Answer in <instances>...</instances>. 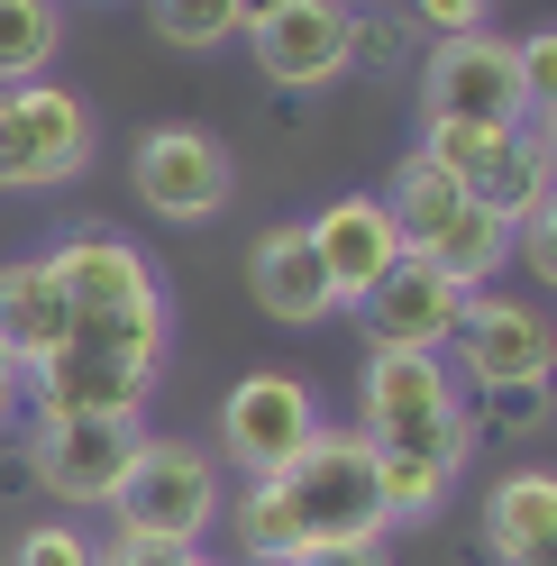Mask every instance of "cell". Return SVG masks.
I'll return each mask as SVG.
<instances>
[{"instance_id": "cell-1", "label": "cell", "mask_w": 557, "mask_h": 566, "mask_svg": "<svg viewBox=\"0 0 557 566\" xmlns=\"http://www.w3.org/2000/svg\"><path fill=\"white\" fill-rule=\"evenodd\" d=\"M385 503H375V448L357 430H320L284 475L248 484L238 503V548L256 566H302L311 548H366L385 539Z\"/></svg>"}, {"instance_id": "cell-2", "label": "cell", "mask_w": 557, "mask_h": 566, "mask_svg": "<svg viewBox=\"0 0 557 566\" xmlns=\"http://www.w3.org/2000/svg\"><path fill=\"white\" fill-rule=\"evenodd\" d=\"M165 329H174V311H165V302L128 311V321H64V338L46 347L38 366H28L19 402L38 411V420L137 411V402L156 394V375H165Z\"/></svg>"}, {"instance_id": "cell-3", "label": "cell", "mask_w": 557, "mask_h": 566, "mask_svg": "<svg viewBox=\"0 0 557 566\" xmlns=\"http://www.w3.org/2000/svg\"><path fill=\"white\" fill-rule=\"evenodd\" d=\"M220 521V467L192 439H137L128 475L111 484V539L147 548H201V530Z\"/></svg>"}, {"instance_id": "cell-4", "label": "cell", "mask_w": 557, "mask_h": 566, "mask_svg": "<svg viewBox=\"0 0 557 566\" xmlns=\"http://www.w3.org/2000/svg\"><path fill=\"white\" fill-rule=\"evenodd\" d=\"M357 411H366V448H475V411L458 394L448 357H402V347H366L357 375Z\"/></svg>"}, {"instance_id": "cell-5", "label": "cell", "mask_w": 557, "mask_h": 566, "mask_svg": "<svg viewBox=\"0 0 557 566\" xmlns=\"http://www.w3.org/2000/svg\"><path fill=\"white\" fill-rule=\"evenodd\" d=\"M101 156V119L64 83H10L0 92V192H64Z\"/></svg>"}, {"instance_id": "cell-6", "label": "cell", "mask_w": 557, "mask_h": 566, "mask_svg": "<svg viewBox=\"0 0 557 566\" xmlns=\"http://www.w3.org/2000/svg\"><path fill=\"white\" fill-rule=\"evenodd\" d=\"M557 366V329L539 302H512V293H466L458 311V338H448V375L458 394H521L530 402Z\"/></svg>"}, {"instance_id": "cell-7", "label": "cell", "mask_w": 557, "mask_h": 566, "mask_svg": "<svg viewBox=\"0 0 557 566\" xmlns=\"http://www.w3.org/2000/svg\"><path fill=\"white\" fill-rule=\"evenodd\" d=\"M320 430H329V420H320V394H311L302 375H238L229 402H220V448H229V467L248 475V484L284 475Z\"/></svg>"}, {"instance_id": "cell-8", "label": "cell", "mask_w": 557, "mask_h": 566, "mask_svg": "<svg viewBox=\"0 0 557 566\" xmlns=\"http://www.w3.org/2000/svg\"><path fill=\"white\" fill-rule=\"evenodd\" d=\"M46 274L64 293V321H128V311L165 302V283L147 265V247L119 238V229H74L46 247Z\"/></svg>"}, {"instance_id": "cell-9", "label": "cell", "mask_w": 557, "mask_h": 566, "mask_svg": "<svg viewBox=\"0 0 557 566\" xmlns=\"http://www.w3.org/2000/svg\"><path fill=\"white\" fill-rule=\"evenodd\" d=\"M128 184L156 220H220L238 192V165L211 128H147L128 156Z\"/></svg>"}, {"instance_id": "cell-10", "label": "cell", "mask_w": 557, "mask_h": 566, "mask_svg": "<svg viewBox=\"0 0 557 566\" xmlns=\"http://www.w3.org/2000/svg\"><path fill=\"white\" fill-rule=\"evenodd\" d=\"M137 411H74V420H38V439H28V467L55 503H111V484L128 475L137 457Z\"/></svg>"}, {"instance_id": "cell-11", "label": "cell", "mask_w": 557, "mask_h": 566, "mask_svg": "<svg viewBox=\"0 0 557 566\" xmlns=\"http://www.w3.org/2000/svg\"><path fill=\"white\" fill-rule=\"evenodd\" d=\"M421 111L430 119H484V128H521V64H512V38L475 28V38H439L430 64H421Z\"/></svg>"}, {"instance_id": "cell-12", "label": "cell", "mask_w": 557, "mask_h": 566, "mask_svg": "<svg viewBox=\"0 0 557 566\" xmlns=\"http://www.w3.org/2000/svg\"><path fill=\"white\" fill-rule=\"evenodd\" d=\"M238 38L256 46L274 92H320V83H338L357 64V10L347 0H284L274 19L238 28Z\"/></svg>"}, {"instance_id": "cell-13", "label": "cell", "mask_w": 557, "mask_h": 566, "mask_svg": "<svg viewBox=\"0 0 557 566\" xmlns=\"http://www.w3.org/2000/svg\"><path fill=\"white\" fill-rule=\"evenodd\" d=\"M302 238H311V256H320L338 311H357L375 283L402 265V238H393V220H385V201H375V192H338L320 220H302Z\"/></svg>"}, {"instance_id": "cell-14", "label": "cell", "mask_w": 557, "mask_h": 566, "mask_svg": "<svg viewBox=\"0 0 557 566\" xmlns=\"http://www.w3.org/2000/svg\"><path fill=\"white\" fill-rule=\"evenodd\" d=\"M366 311V338L375 347H402V357H448V338H458V311H466V293L448 283L439 265H421V256H402L375 293L357 302Z\"/></svg>"}, {"instance_id": "cell-15", "label": "cell", "mask_w": 557, "mask_h": 566, "mask_svg": "<svg viewBox=\"0 0 557 566\" xmlns=\"http://www.w3.org/2000/svg\"><path fill=\"white\" fill-rule=\"evenodd\" d=\"M248 293H256L265 321H284V329H320L329 311H338L329 274H320V256H311V238H302V220L265 229V238L248 247Z\"/></svg>"}, {"instance_id": "cell-16", "label": "cell", "mask_w": 557, "mask_h": 566, "mask_svg": "<svg viewBox=\"0 0 557 566\" xmlns=\"http://www.w3.org/2000/svg\"><path fill=\"white\" fill-rule=\"evenodd\" d=\"M484 548H494V566H548L557 557V475L548 467H512L484 493Z\"/></svg>"}, {"instance_id": "cell-17", "label": "cell", "mask_w": 557, "mask_h": 566, "mask_svg": "<svg viewBox=\"0 0 557 566\" xmlns=\"http://www.w3.org/2000/svg\"><path fill=\"white\" fill-rule=\"evenodd\" d=\"M421 265H439L458 293H494V274L512 265V220H503V210H484V201L466 192L458 220H448V229L421 247Z\"/></svg>"}, {"instance_id": "cell-18", "label": "cell", "mask_w": 557, "mask_h": 566, "mask_svg": "<svg viewBox=\"0 0 557 566\" xmlns=\"http://www.w3.org/2000/svg\"><path fill=\"white\" fill-rule=\"evenodd\" d=\"M55 338H64V293H55L46 256H19V265H0V347L19 357V375L38 366Z\"/></svg>"}, {"instance_id": "cell-19", "label": "cell", "mask_w": 557, "mask_h": 566, "mask_svg": "<svg viewBox=\"0 0 557 566\" xmlns=\"http://www.w3.org/2000/svg\"><path fill=\"white\" fill-rule=\"evenodd\" d=\"M548 192H557V147H548V119H521L512 128V147H503V165L484 174V210H503L512 229H530V220H548Z\"/></svg>"}, {"instance_id": "cell-20", "label": "cell", "mask_w": 557, "mask_h": 566, "mask_svg": "<svg viewBox=\"0 0 557 566\" xmlns=\"http://www.w3.org/2000/svg\"><path fill=\"white\" fill-rule=\"evenodd\" d=\"M475 448H375V503L385 521H430L448 503V484L466 475Z\"/></svg>"}, {"instance_id": "cell-21", "label": "cell", "mask_w": 557, "mask_h": 566, "mask_svg": "<svg viewBox=\"0 0 557 566\" xmlns=\"http://www.w3.org/2000/svg\"><path fill=\"white\" fill-rule=\"evenodd\" d=\"M55 46H64V10L55 0H0V92L10 83H46Z\"/></svg>"}, {"instance_id": "cell-22", "label": "cell", "mask_w": 557, "mask_h": 566, "mask_svg": "<svg viewBox=\"0 0 557 566\" xmlns=\"http://www.w3.org/2000/svg\"><path fill=\"white\" fill-rule=\"evenodd\" d=\"M503 147H512V128H484V119H421V165H439L448 184H466V192H484V174L503 165Z\"/></svg>"}, {"instance_id": "cell-23", "label": "cell", "mask_w": 557, "mask_h": 566, "mask_svg": "<svg viewBox=\"0 0 557 566\" xmlns=\"http://www.w3.org/2000/svg\"><path fill=\"white\" fill-rule=\"evenodd\" d=\"M147 28L183 55H211L238 38V0H147Z\"/></svg>"}, {"instance_id": "cell-24", "label": "cell", "mask_w": 557, "mask_h": 566, "mask_svg": "<svg viewBox=\"0 0 557 566\" xmlns=\"http://www.w3.org/2000/svg\"><path fill=\"white\" fill-rule=\"evenodd\" d=\"M0 566H101V548L83 539L74 521H38V530H19V539H10Z\"/></svg>"}, {"instance_id": "cell-25", "label": "cell", "mask_w": 557, "mask_h": 566, "mask_svg": "<svg viewBox=\"0 0 557 566\" xmlns=\"http://www.w3.org/2000/svg\"><path fill=\"white\" fill-rule=\"evenodd\" d=\"M512 64H521V111L548 119V111H557V28H530V38H512Z\"/></svg>"}, {"instance_id": "cell-26", "label": "cell", "mask_w": 557, "mask_h": 566, "mask_svg": "<svg viewBox=\"0 0 557 566\" xmlns=\"http://www.w3.org/2000/svg\"><path fill=\"white\" fill-rule=\"evenodd\" d=\"M411 28L439 46V38H475V28H494V0H411Z\"/></svg>"}, {"instance_id": "cell-27", "label": "cell", "mask_w": 557, "mask_h": 566, "mask_svg": "<svg viewBox=\"0 0 557 566\" xmlns=\"http://www.w3.org/2000/svg\"><path fill=\"white\" fill-rule=\"evenodd\" d=\"M101 566H220V557H201V548H147V539H111V548H101Z\"/></svg>"}, {"instance_id": "cell-28", "label": "cell", "mask_w": 557, "mask_h": 566, "mask_svg": "<svg viewBox=\"0 0 557 566\" xmlns=\"http://www.w3.org/2000/svg\"><path fill=\"white\" fill-rule=\"evenodd\" d=\"M302 566H393V557H385V539H366V548H311Z\"/></svg>"}, {"instance_id": "cell-29", "label": "cell", "mask_w": 557, "mask_h": 566, "mask_svg": "<svg viewBox=\"0 0 557 566\" xmlns=\"http://www.w3.org/2000/svg\"><path fill=\"white\" fill-rule=\"evenodd\" d=\"M19 384H28V375H19V357L0 347V430H10V411H19Z\"/></svg>"}, {"instance_id": "cell-30", "label": "cell", "mask_w": 557, "mask_h": 566, "mask_svg": "<svg viewBox=\"0 0 557 566\" xmlns=\"http://www.w3.org/2000/svg\"><path fill=\"white\" fill-rule=\"evenodd\" d=\"M284 0H238V28H256V19H274Z\"/></svg>"}]
</instances>
